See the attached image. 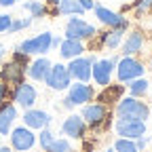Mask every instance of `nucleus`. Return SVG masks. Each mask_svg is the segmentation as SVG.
Segmentation results:
<instances>
[{
    "mask_svg": "<svg viewBox=\"0 0 152 152\" xmlns=\"http://www.w3.org/2000/svg\"><path fill=\"white\" fill-rule=\"evenodd\" d=\"M108 114H110L108 106H104V104L97 102V104H85L80 116L85 118V123L91 125V129H102V127H110Z\"/></svg>",
    "mask_w": 152,
    "mask_h": 152,
    "instance_id": "7ed1b4c3",
    "label": "nucleus"
},
{
    "mask_svg": "<svg viewBox=\"0 0 152 152\" xmlns=\"http://www.w3.org/2000/svg\"><path fill=\"white\" fill-rule=\"evenodd\" d=\"M129 93L133 95V97H140V95H144V93H148V89H150V83L144 78V76H140V78H133V80H129Z\"/></svg>",
    "mask_w": 152,
    "mask_h": 152,
    "instance_id": "5701e85b",
    "label": "nucleus"
},
{
    "mask_svg": "<svg viewBox=\"0 0 152 152\" xmlns=\"http://www.w3.org/2000/svg\"><path fill=\"white\" fill-rule=\"evenodd\" d=\"M9 133H11V146L17 152H28L36 144V135H34V131L30 127H17Z\"/></svg>",
    "mask_w": 152,
    "mask_h": 152,
    "instance_id": "6e6552de",
    "label": "nucleus"
},
{
    "mask_svg": "<svg viewBox=\"0 0 152 152\" xmlns=\"http://www.w3.org/2000/svg\"><path fill=\"white\" fill-rule=\"evenodd\" d=\"M123 40V30H110V32H104L102 34V45L108 47V49H116Z\"/></svg>",
    "mask_w": 152,
    "mask_h": 152,
    "instance_id": "b1692460",
    "label": "nucleus"
},
{
    "mask_svg": "<svg viewBox=\"0 0 152 152\" xmlns=\"http://www.w3.org/2000/svg\"><path fill=\"white\" fill-rule=\"evenodd\" d=\"M2 57H4V47L0 45V61H2Z\"/></svg>",
    "mask_w": 152,
    "mask_h": 152,
    "instance_id": "ea45409f",
    "label": "nucleus"
},
{
    "mask_svg": "<svg viewBox=\"0 0 152 152\" xmlns=\"http://www.w3.org/2000/svg\"><path fill=\"white\" fill-rule=\"evenodd\" d=\"M0 152H13V148H7V146H0Z\"/></svg>",
    "mask_w": 152,
    "mask_h": 152,
    "instance_id": "58836bf2",
    "label": "nucleus"
},
{
    "mask_svg": "<svg viewBox=\"0 0 152 152\" xmlns=\"http://www.w3.org/2000/svg\"><path fill=\"white\" fill-rule=\"evenodd\" d=\"M32 21H34L32 17H28V19H15V21H11V26H9V32H19L23 28H30Z\"/></svg>",
    "mask_w": 152,
    "mask_h": 152,
    "instance_id": "cd10ccee",
    "label": "nucleus"
},
{
    "mask_svg": "<svg viewBox=\"0 0 152 152\" xmlns=\"http://www.w3.org/2000/svg\"><path fill=\"white\" fill-rule=\"evenodd\" d=\"M57 11H59V15H80V13H85V9L78 4V0H59Z\"/></svg>",
    "mask_w": 152,
    "mask_h": 152,
    "instance_id": "4be33fe9",
    "label": "nucleus"
},
{
    "mask_svg": "<svg viewBox=\"0 0 152 152\" xmlns=\"http://www.w3.org/2000/svg\"><path fill=\"white\" fill-rule=\"evenodd\" d=\"M23 9L32 15V19H40L47 15V4L38 2V0H28V2H23Z\"/></svg>",
    "mask_w": 152,
    "mask_h": 152,
    "instance_id": "393cba45",
    "label": "nucleus"
},
{
    "mask_svg": "<svg viewBox=\"0 0 152 152\" xmlns=\"http://www.w3.org/2000/svg\"><path fill=\"white\" fill-rule=\"evenodd\" d=\"M116 133L121 137H127V140H137L142 135H146V121H125V118H118L116 125H114Z\"/></svg>",
    "mask_w": 152,
    "mask_h": 152,
    "instance_id": "9d476101",
    "label": "nucleus"
},
{
    "mask_svg": "<svg viewBox=\"0 0 152 152\" xmlns=\"http://www.w3.org/2000/svg\"><path fill=\"white\" fill-rule=\"evenodd\" d=\"M150 68H152V59H150Z\"/></svg>",
    "mask_w": 152,
    "mask_h": 152,
    "instance_id": "37998d69",
    "label": "nucleus"
},
{
    "mask_svg": "<svg viewBox=\"0 0 152 152\" xmlns=\"http://www.w3.org/2000/svg\"><path fill=\"white\" fill-rule=\"evenodd\" d=\"M85 53V47L80 40H72V38H64L61 45H59V55L64 59H74V57H78Z\"/></svg>",
    "mask_w": 152,
    "mask_h": 152,
    "instance_id": "6ab92c4d",
    "label": "nucleus"
},
{
    "mask_svg": "<svg viewBox=\"0 0 152 152\" xmlns=\"http://www.w3.org/2000/svg\"><path fill=\"white\" fill-rule=\"evenodd\" d=\"M17 118V108L13 104H0V135H9Z\"/></svg>",
    "mask_w": 152,
    "mask_h": 152,
    "instance_id": "f3484780",
    "label": "nucleus"
},
{
    "mask_svg": "<svg viewBox=\"0 0 152 152\" xmlns=\"http://www.w3.org/2000/svg\"><path fill=\"white\" fill-rule=\"evenodd\" d=\"M47 2H49V4H53V7H57V4H59V0H47Z\"/></svg>",
    "mask_w": 152,
    "mask_h": 152,
    "instance_id": "a19ab883",
    "label": "nucleus"
},
{
    "mask_svg": "<svg viewBox=\"0 0 152 152\" xmlns=\"http://www.w3.org/2000/svg\"><path fill=\"white\" fill-rule=\"evenodd\" d=\"M116 76L121 83H129L133 78H140V76H144V64L137 61L133 55H123V59H118L116 64Z\"/></svg>",
    "mask_w": 152,
    "mask_h": 152,
    "instance_id": "f03ea898",
    "label": "nucleus"
},
{
    "mask_svg": "<svg viewBox=\"0 0 152 152\" xmlns=\"http://www.w3.org/2000/svg\"><path fill=\"white\" fill-rule=\"evenodd\" d=\"M45 83L49 89H55V91H66L70 85H72V78H70V72L64 64H55L49 68L47 76H45Z\"/></svg>",
    "mask_w": 152,
    "mask_h": 152,
    "instance_id": "423d86ee",
    "label": "nucleus"
},
{
    "mask_svg": "<svg viewBox=\"0 0 152 152\" xmlns=\"http://www.w3.org/2000/svg\"><path fill=\"white\" fill-rule=\"evenodd\" d=\"M78 4H80L85 11H91V9H95V4H97V2H95V0H78Z\"/></svg>",
    "mask_w": 152,
    "mask_h": 152,
    "instance_id": "72a5a7b5",
    "label": "nucleus"
},
{
    "mask_svg": "<svg viewBox=\"0 0 152 152\" xmlns=\"http://www.w3.org/2000/svg\"><path fill=\"white\" fill-rule=\"evenodd\" d=\"M0 4H2V7H13L15 0H0Z\"/></svg>",
    "mask_w": 152,
    "mask_h": 152,
    "instance_id": "e433bc0d",
    "label": "nucleus"
},
{
    "mask_svg": "<svg viewBox=\"0 0 152 152\" xmlns=\"http://www.w3.org/2000/svg\"><path fill=\"white\" fill-rule=\"evenodd\" d=\"M13 59L26 66V64H28V55H26V53H21V51H15V55H13Z\"/></svg>",
    "mask_w": 152,
    "mask_h": 152,
    "instance_id": "473e14b6",
    "label": "nucleus"
},
{
    "mask_svg": "<svg viewBox=\"0 0 152 152\" xmlns=\"http://www.w3.org/2000/svg\"><path fill=\"white\" fill-rule=\"evenodd\" d=\"M61 106H64V108H68V110H70V108H74V104H72V102H70L68 97L64 99V104H61Z\"/></svg>",
    "mask_w": 152,
    "mask_h": 152,
    "instance_id": "4c0bfd02",
    "label": "nucleus"
},
{
    "mask_svg": "<svg viewBox=\"0 0 152 152\" xmlns=\"http://www.w3.org/2000/svg\"><path fill=\"white\" fill-rule=\"evenodd\" d=\"M106 152H116V150H114V148H108V150H106Z\"/></svg>",
    "mask_w": 152,
    "mask_h": 152,
    "instance_id": "79ce46f5",
    "label": "nucleus"
},
{
    "mask_svg": "<svg viewBox=\"0 0 152 152\" xmlns=\"http://www.w3.org/2000/svg\"><path fill=\"white\" fill-rule=\"evenodd\" d=\"M97 34V30H95L91 23H87L85 19L80 17H74L66 23V38H72V40H91V38Z\"/></svg>",
    "mask_w": 152,
    "mask_h": 152,
    "instance_id": "39448f33",
    "label": "nucleus"
},
{
    "mask_svg": "<svg viewBox=\"0 0 152 152\" xmlns=\"http://www.w3.org/2000/svg\"><path fill=\"white\" fill-rule=\"evenodd\" d=\"M123 93H125V85H106L104 91L97 95V99H99V104L110 106V104H116L123 97Z\"/></svg>",
    "mask_w": 152,
    "mask_h": 152,
    "instance_id": "a211bd4d",
    "label": "nucleus"
},
{
    "mask_svg": "<svg viewBox=\"0 0 152 152\" xmlns=\"http://www.w3.org/2000/svg\"><path fill=\"white\" fill-rule=\"evenodd\" d=\"M53 64L47 59V57H38V59H34L30 66H28V74H30V78L32 80H45V76H47V72H49V68H51Z\"/></svg>",
    "mask_w": 152,
    "mask_h": 152,
    "instance_id": "aec40b11",
    "label": "nucleus"
},
{
    "mask_svg": "<svg viewBox=\"0 0 152 152\" xmlns=\"http://www.w3.org/2000/svg\"><path fill=\"white\" fill-rule=\"evenodd\" d=\"M133 142H135V148H137V150H144V148L148 146V142H150V140H148L146 135H142V137H137V140H133Z\"/></svg>",
    "mask_w": 152,
    "mask_h": 152,
    "instance_id": "2f4dec72",
    "label": "nucleus"
},
{
    "mask_svg": "<svg viewBox=\"0 0 152 152\" xmlns=\"http://www.w3.org/2000/svg\"><path fill=\"white\" fill-rule=\"evenodd\" d=\"M23 74H26V66L13 59V61L2 66V70H0V78H2V83L7 87H17V85L23 83Z\"/></svg>",
    "mask_w": 152,
    "mask_h": 152,
    "instance_id": "f8f14e48",
    "label": "nucleus"
},
{
    "mask_svg": "<svg viewBox=\"0 0 152 152\" xmlns=\"http://www.w3.org/2000/svg\"><path fill=\"white\" fill-rule=\"evenodd\" d=\"M152 7V0H137V7H135V17H142L148 9Z\"/></svg>",
    "mask_w": 152,
    "mask_h": 152,
    "instance_id": "c756f323",
    "label": "nucleus"
},
{
    "mask_svg": "<svg viewBox=\"0 0 152 152\" xmlns=\"http://www.w3.org/2000/svg\"><path fill=\"white\" fill-rule=\"evenodd\" d=\"M95 61H97L95 55H89V57L78 55L74 59H70V66H66L68 72H70V78H76L80 83H89L91 80V68H93Z\"/></svg>",
    "mask_w": 152,
    "mask_h": 152,
    "instance_id": "20e7f679",
    "label": "nucleus"
},
{
    "mask_svg": "<svg viewBox=\"0 0 152 152\" xmlns=\"http://www.w3.org/2000/svg\"><path fill=\"white\" fill-rule=\"evenodd\" d=\"M11 21H13L11 15H2V13H0V32H9Z\"/></svg>",
    "mask_w": 152,
    "mask_h": 152,
    "instance_id": "7c9ffc66",
    "label": "nucleus"
},
{
    "mask_svg": "<svg viewBox=\"0 0 152 152\" xmlns=\"http://www.w3.org/2000/svg\"><path fill=\"white\" fill-rule=\"evenodd\" d=\"M93 97H95V91H93V87L87 85V83H76V85H70V87H68V99H70L74 106H85V104H89Z\"/></svg>",
    "mask_w": 152,
    "mask_h": 152,
    "instance_id": "ddd939ff",
    "label": "nucleus"
},
{
    "mask_svg": "<svg viewBox=\"0 0 152 152\" xmlns=\"http://www.w3.org/2000/svg\"><path fill=\"white\" fill-rule=\"evenodd\" d=\"M7 85L2 83V80H0V104H4V97H7Z\"/></svg>",
    "mask_w": 152,
    "mask_h": 152,
    "instance_id": "c9c22d12",
    "label": "nucleus"
},
{
    "mask_svg": "<svg viewBox=\"0 0 152 152\" xmlns=\"http://www.w3.org/2000/svg\"><path fill=\"white\" fill-rule=\"evenodd\" d=\"M38 99V91L34 85H28V83H21V85H17L15 91H13V102H17L19 106H21L23 110L32 108Z\"/></svg>",
    "mask_w": 152,
    "mask_h": 152,
    "instance_id": "4468645a",
    "label": "nucleus"
},
{
    "mask_svg": "<svg viewBox=\"0 0 152 152\" xmlns=\"http://www.w3.org/2000/svg\"><path fill=\"white\" fill-rule=\"evenodd\" d=\"M144 42H146V38H144L142 32H131L125 38V42H123V55H135V53H140L142 47H144Z\"/></svg>",
    "mask_w": 152,
    "mask_h": 152,
    "instance_id": "412c9836",
    "label": "nucleus"
},
{
    "mask_svg": "<svg viewBox=\"0 0 152 152\" xmlns=\"http://www.w3.org/2000/svg\"><path fill=\"white\" fill-rule=\"evenodd\" d=\"M116 116L125 121H146L150 116V108L146 102H140L137 97H121L116 102Z\"/></svg>",
    "mask_w": 152,
    "mask_h": 152,
    "instance_id": "f257e3e1",
    "label": "nucleus"
},
{
    "mask_svg": "<svg viewBox=\"0 0 152 152\" xmlns=\"http://www.w3.org/2000/svg\"><path fill=\"white\" fill-rule=\"evenodd\" d=\"M95 17H97L104 26H108L112 30H123L125 32L129 28V21H127L121 13H114V11H110L106 7H99V4H95Z\"/></svg>",
    "mask_w": 152,
    "mask_h": 152,
    "instance_id": "1a4fd4ad",
    "label": "nucleus"
},
{
    "mask_svg": "<svg viewBox=\"0 0 152 152\" xmlns=\"http://www.w3.org/2000/svg\"><path fill=\"white\" fill-rule=\"evenodd\" d=\"M51 152H72V144L68 140H57L55 137V142L51 146Z\"/></svg>",
    "mask_w": 152,
    "mask_h": 152,
    "instance_id": "c85d7f7f",
    "label": "nucleus"
},
{
    "mask_svg": "<svg viewBox=\"0 0 152 152\" xmlns=\"http://www.w3.org/2000/svg\"><path fill=\"white\" fill-rule=\"evenodd\" d=\"M0 137H2V135H0Z\"/></svg>",
    "mask_w": 152,
    "mask_h": 152,
    "instance_id": "a18cd8bd",
    "label": "nucleus"
},
{
    "mask_svg": "<svg viewBox=\"0 0 152 152\" xmlns=\"http://www.w3.org/2000/svg\"><path fill=\"white\" fill-rule=\"evenodd\" d=\"M53 142H55V135L45 127V129H40V150L42 152H51V146H53Z\"/></svg>",
    "mask_w": 152,
    "mask_h": 152,
    "instance_id": "a878e982",
    "label": "nucleus"
},
{
    "mask_svg": "<svg viewBox=\"0 0 152 152\" xmlns=\"http://www.w3.org/2000/svg\"><path fill=\"white\" fill-rule=\"evenodd\" d=\"M114 150H116V152H140V150L135 148V142H133V140H127V137L116 140V144H114Z\"/></svg>",
    "mask_w": 152,
    "mask_h": 152,
    "instance_id": "bb28decb",
    "label": "nucleus"
},
{
    "mask_svg": "<svg viewBox=\"0 0 152 152\" xmlns=\"http://www.w3.org/2000/svg\"><path fill=\"white\" fill-rule=\"evenodd\" d=\"M61 40H64L61 36H55V34H51V51L59 47V45H61Z\"/></svg>",
    "mask_w": 152,
    "mask_h": 152,
    "instance_id": "f704fd0d",
    "label": "nucleus"
},
{
    "mask_svg": "<svg viewBox=\"0 0 152 152\" xmlns=\"http://www.w3.org/2000/svg\"><path fill=\"white\" fill-rule=\"evenodd\" d=\"M23 123H26V127H30V129H45L49 123H51V116L45 112V110H34V108H28L26 110V114H23Z\"/></svg>",
    "mask_w": 152,
    "mask_h": 152,
    "instance_id": "dca6fc26",
    "label": "nucleus"
},
{
    "mask_svg": "<svg viewBox=\"0 0 152 152\" xmlns=\"http://www.w3.org/2000/svg\"><path fill=\"white\" fill-rule=\"evenodd\" d=\"M61 131L64 135L72 137V140H83L85 137V131H87V123L83 116H78V114H72V116H68L61 125Z\"/></svg>",
    "mask_w": 152,
    "mask_h": 152,
    "instance_id": "2eb2a0df",
    "label": "nucleus"
},
{
    "mask_svg": "<svg viewBox=\"0 0 152 152\" xmlns=\"http://www.w3.org/2000/svg\"><path fill=\"white\" fill-rule=\"evenodd\" d=\"M15 2H17V0H15Z\"/></svg>",
    "mask_w": 152,
    "mask_h": 152,
    "instance_id": "c03bdc74",
    "label": "nucleus"
},
{
    "mask_svg": "<svg viewBox=\"0 0 152 152\" xmlns=\"http://www.w3.org/2000/svg\"><path fill=\"white\" fill-rule=\"evenodd\" d=\"M118 61V57H112V59H99V61H95L93 68H91V78L106 87L110 85V78H112V70H114V64Z\"/></svg>",
    "mask_w": 152,
    "mask_h": 152,
    "instance_id": "9b49d317",
    "label": "nucleus"
},
{
    "mask_svg": "<svg viewBox=\"0 0 152 152\" xmlns=\"http://www.w3.org/2000/svg\"><path fill=\"white\" fill-rule=\"evenodd\" d=\"M17 51H21L26 55H45L51 51V32H42L30 40H23L17 47Z\"/></svg>",
    "mask_w": 152,
    "mask_h": 152,
    "instance_id": "0eeeda50",
    "label": "nucleus"
}]
</instances>
